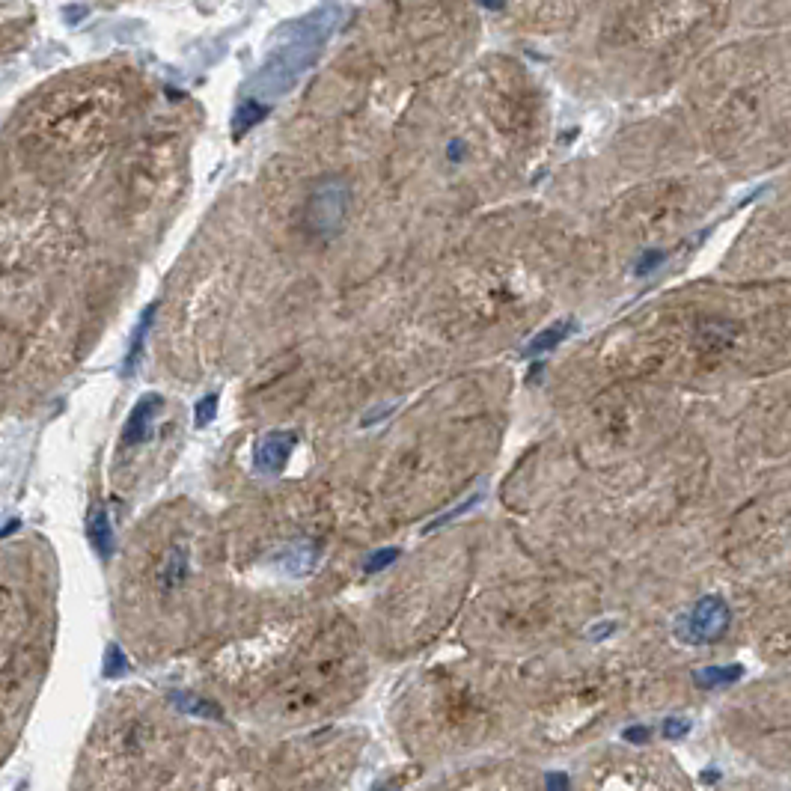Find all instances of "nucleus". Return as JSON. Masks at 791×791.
I'll use <instances>...</instances> for the list:
<instances>
[{
	"label": "nucleus",
	"instance_id": "nucleus-11",
	"mask_svg": "<svg viewBox=\"0 0 791 791\" xmlns=\"http://www.w3.org/2000/svg\"><path fill=\"white\" fill-rule=\"evenodd\" d=\"M131 670V664H128V658H125V652L116 646V643H111L108 646V652H105V667H102V673L108 678H119L125 676Z\"/></svg>",
	"mask_w": 791,
	"mask_h": 791
},
{
	"label": "nucleus",
	"instance_id": "nucleus-15",
	"mask_svg": "<svg viewBox=\"0 0 791 791\" xmlns=\"http://www.w3.org/2000/svg\"><path fill=\"white\" fill-rule=\"evenodd\" d=\"M687 732H690V720H684V717H670V720L664 723V735H667L670 741L684 738Z\"/></svg>",
	"mask_w": 791,
	"mask_h": 791
},
{
	"label": "nucleus",
	"instance_id": "nucleus-16",
	"mask_svg": "<svg viewBox=\"0 0 791 791\" xmlns=\"http://www.w3.org/2000/svg\"><path fill=\"white\" fill-rule=\"evenodd\" d=\"M622 738H625L628 744H646V741H652V729H646V726H631V729L622 732Z\"/></svg>",
	"mask_w": 791,
	"mask_h": 791
},
{
	"label": "nucleus",
	"instance_id": "nucleus-5",
	"mask_svg": "<svg viewBox=\"0 0 791 791\" xmlns=\"http://www.w3.org/2000/svg\"><path fill=\"white\" fill-rule=\"evenodd\" d=\"M155 310H158V304H149V307L143 310V316H140L134 334H131V345H128V354H125V369H122L125 378L134 375V369H137V363H140V357H143V345H146V334H149V328H152Z\"/></svg>",
	"mask_w": 791,
	"mask_h": 791
},
{
	"label": "nucleus",
	"instance_id": "nucleus-1",
	"mask_svg": "<svg viewBox=\"0 0 791 791\" xmlns=\"http://www.w3.org/2000/svg\"><path fill=\"white\" fill-rule=\"evenodd\" d=\"M729 622H732L729 604L720 595H705L678 619L676 634L690 646H711L723 640V634L729 631Z\"/></svg>",
	"mask_w": 791,
	"mask_h": 791
},
{
	"label": "nucleus",
	"instance_id": "nucleus-17",
	"mask_svg": "<svg viewBox=\"0 0 791 791\" xmlns=\"http://www.w3.org/2000/svg\"><path fill=\"white\" fill-rule=\"evenodd\" d=\"M661 262H664V253H646V256L637 262V274H649V271H655Z\"/></svg>",
	"mask_w": 791,
	"mask_h": 791
},
{
	"label": "nucleus",
	"instance_id": "nucleus-9",
	"mask_svg": "<svg viewBox=\"0 0 791 791\" xmlns=\"http://www.w3.org/2000/svg\"><path fill=\"white\" fill-rule=\"evenodd\" d=\"M741 676H744V667L741 664H729V667H705V670H696L693 681L702 690H717V687H726V684L738 681Z\"/></svg>",
	"mask_w": 791,
	"mask_h": 791
},
{
	"label": "nucleus",
	"instance_id": "nucleus-4",
	"mask_svg": "<svg viewBox=\"0 0 791 791\" xmlns=\"http://www.w3.org/2000/svg\"><path fill=\"white\" fill-rule=\"evenodd\" d=\"M161 408H164V399H161L158 393L143 396V399L131 408V414H128V423H125V429H122V444H125V447L143 444V441L152 435V423H155V417H158Z\"/></svg>",
	"mask_w": 791,
	"mask_h": 791
},
{
	"label": "nucleus",
	"instance_id": "nucleus-18",
	"mask_svg": "<svg viewBox=\"0 0 791 791\" xmlns=\"http://www.w3.org/2000/svg\"><path fill=\"white\" fill-rule=\"evenodd\" d=\"M548 789H568V777H563V774H551V777H548Z\"/></svg>",
	"mask_w": 791,
	"mask_h": 791
},
{
	"label": "nucleus",
	"instance_id": "nucleus-19",
	"mask_svg": "<svg viewBox=\"0 0 791 791\" xmlns=\"http://www.w3.org/2000/svg\"><path fill=\"white\" fill-rule=\"evenodd\" d=\"M18 530V521H9L6 527H0V539H6V536H12Z\"/></svg>",
	"mask_w": 791,
	"mask_h": 791
},
{
	"label": "nucleus",
	"instance_id": "nucleus-14",
	"mask_svg": "<svg viewBox=\"0 0 791 791\" xmlns=\"http://www.w3.org/2000/svg\"><path fill=\"white\" fill-rule=\"evenodd\" d=\"M476 500H479V497H476V494H470V497H467L464 503H458V506H455V509H450L447 515H441V518H435V521H432V524H429V527H426L423 533H432V530H438V527H444V524H450L452 518H458V515H464V512H467L470 506H476Z\"/></svg>",
	"mask_w": 791,
	"mask_h": 791
},
{
	"label": "nucleus",
	"instance_id": "nucleus-10",
	"mask_svg": "<svg viewBox=\"0 0 791 791\" xmlns=\"http://www.w3.org/2000/svg\"><path fill=\"white\" fill-rule=\"evenodd\" d=\"M574 331H577V325H574L571 319H565L560 325H551L548 331H542V334H536V337L530 339V345L524 348V357H533V354H542V351L557 348V345H560L568 334H574Z\"/></svg>",
	"mask_w": 791,
	"mask_h": 791
},
{
	"label": "nucleus",
	"instance_id": "nucleus-3",
	"mask_svg": "<svg viewBox=\"0 0 791 791\" xmlns=\"http://www.w3.org/2000/svg\"><path fill=\"white\" fill-rule=\"evenodd\" d=\"M295 444H298V435L295 432H286V429H277V432L262 435L256 441V447H253V464H256V470H262V473H280L289 464Z\"/></svg>",
	"mask_w": 791,
	"mask_h": 791
},
{
	"label": "nucleus",
	"instance_id": "nucleus-12",
	"mask_svg": "<svg viewBox=\"0 0 791 791\" xmlns=\"http://www.w3.org/2000/svg\"><path fill=\"white\" fill-rule=\"evenodd\" d=\"M218 393H209V396H203L197 405H194V423H197V429H206L212 420H215V414H218Z\"/></svg>",
	"mask_w": 791,
	"mask_h": 791
},
{
	"label": "nucleus",
	"instance_id": "nucleus-13",
	"mask_svg": "<svg viewBox=\"0 0 791 791\" xmlns=\"http://www.w3.org/2000/svg\"><path fill=\"white\" fill-rule=\"evenodd\" d=\"M396 557H399V548H381V551H375V554L366 560V565H363V574H378V571H384L387 565L396 563Z\"/></svg>",
	"mask_w": 791,
	"mask_h": 791
},
{
	"label": "nucleus",
	"instance_id": "nucleus-2",
	"mask_svg": "<svg viewBox=\"0 0 791 791\" xmlns=\"http://www.w3.org/2000/svg\"><path fill=\"white\" fill-rule=\"evenodd\" d=\"M345 209H348V191L342 182H325L313 200H310V209H307V224L313 232L319 235H334L342 218H345Z\"/></svg>",
	"mask_w": 791,
	"mask_h": 791
},
{
	"label": "nucleus",
	"instance_id": "nucleus-8",
	"mask_svg": "<svg viewBox=\"0 0 791 791\" xmlns=\"http://www.w3.org/2000/svg\"><path fill=\"white\" fill-rule=\"evenodd\" d=\"M280 565H283L286 574H292V577H304V574H310L313 565H316V548L307 545V542H298V545L286 548V554L280 557Z\"/></svg>",
	"mask_w": 791,
	"mask_h": 791
},
{
	"label": "nucleus",
	"instance_id": "nucleus-7",
	"mask_svg": "<svg viewBox=\"0 0 791 791\" xmlns=\"http://www.w3.org/2000/svg\"><path fill=\"white\" fill-rule=\"evenodd\" d=\"M170 702H173L182 714L203 717V720H224V708H218L212 699H203V696H194V693H173Z\"/></svg>",
	"mask_w": 791,
	"mask_h": 791
},
{
	"label": "nucleus",
	"instance_id": "nucleus-6",
	"mask_svg": "<svg viewBox=\"0 0 791 791\" xmlns=\"http://www.w3.org/2000/svg\"><path fill=\"white\" fill-rule=\"evenodd\" d=\"M90 542L96 548V554L102 560H111L113 557V527L108 512L102 506H96V512L90 515Z\"/></svg>",
	"mask_w": 791,
	"mask_h": 791
}]
</instances>
